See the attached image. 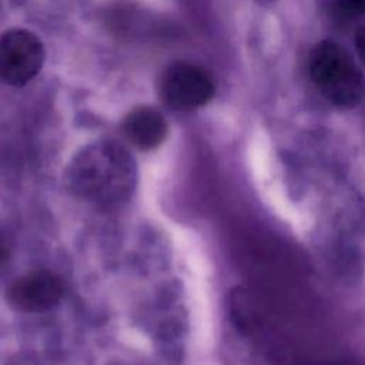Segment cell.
Returning <instances> with one entry per match:
<instances>
[{
	"label": "cell",
	"instance_id": "cell-7",
	"mask_svg": "<svg viewBox=\"0 0 365 365\" xmlns=\"http://www.w3.org/2000/svg\"><path fill=\"white\" fill-rule=\"evenodd\" d=\"M335 3L344 13L354 16L365 14V0H335Z\"/></svg>",
	"mask_w": 365,
	"mask_h": 365
},
{
	"label": "cell",
	"instance_id": "cell-5",
	"mask_svg": "<svg viewBox=\"0 0 365 365\" xmlns=\"http://www.w3.org/2000/svg\"><path fill=\"white\" fill-rule=\"evenodd\" d=\"M63 295L60 277L50 271H34L16 279L9 291V304L21 312H44L56 307Z\"/></svg>",
	"mask_w": 365,
	"mask_h": 365
},
{
	"label": "cell",
	"instance_id": "cell-2",
	"mask_svg": "<svg viewBox=\"0 0 365 365\" xmlns=\"http://www.w3.org/2000/svg\"><path fill=\"white\" fill-rule=\"evenodd\" d=\"M309 74L321 94L336 107L351 108L362 100L365 84L361 70L351 56L331 40L318 43L311 51Z\"/></svg>",
	"mask_w": 365,
	"mask_h": 365
},
{
	"label": "cell",
	"instance_id": "cell-3",
	"mask_svg": "<svg viewBox=\"0 0 365 365\" xmlns=\"http://www.w3.org/2000/svg\"><path fill=\"white\" fill-rule=\"evenodd\" d=\"M44 61L41 41L30 31L14 29L0 38V80L9 86H24L37 76Z\"/></svg>",
	"mask_w": 365,
	"mask_h": 365
},
{
	"label": "cell",
	"instance_id": "cell-8",
	"mask_svg": "<svg viewBox=\"0 0 365 365\" xmlns=\"http://www.w3.org/2000/svg\"><path fill=\"white\" fill-rule=\"evenodd\" d=\"M355 47L361 63L365 66V26H362L355 36Z\"/></svg>",
	"mask_w": 365,
	"mask_h": 365
},
{
	"label": "cell",
	"instance_id": "cell-1",
	"mask_svg": "<svg viewBox=\"0 0 365 365\" xmlns=\"http://www.w3.org/2000/svg\"><path fill=\"white\" fill-rule=\"evenodd\" d=\"M134 181V161L114 141H97L84 147L66 170V184L71 192L100 204L127 198Z\"/></svg>",
	"mask_w": 365,
	"mask_h": 365
},
{
	"label": "cell",
	"instance_id": "cell-9",
	"mask_svg": "<svg viewBox=\"0 0 365 365\" xmlns=\"http://www.w3.org/2000/svg\"><path fill=\"white\" fill-rule=\"evenodd\" d=\"M7 255H9V247H7V242H6L4 235H3L1 231H0V265L6 261Z\"/></svg>",
	"mask_w": 365,
	"mask_h": 365
},
{
	"label": "cell",
	"instance_id": "cell-4",
	"mask_svg": "<svg viewBox=\"0 0 365 365\" xmlns=\"http://www.w3.org/2000/svg\"><path fill=\"white\" fill-rule=\"evenodd\" d=\"M214 83L207 71L190 63H174L161 80V96L175 110H194L214 96Z\"/></svg>",
	"mask_w": 365,
	"mask_h": 365
},
{
	"label": "cell",
	"instance_id": "cell-6",
	"mask_svg": "<svg viewBox=\"0 0 365 365\" xmlns=\"http://www.w3.org/2000/svg\"><path fill=\"white\" fill-rule=\"evenodd\" d=\"M127 138L141 150H151L160 145L167 135V123L154 108L141 107L131 111L124 121Z\"/></svg>",
	"mask_w": 365,
	"mask_h": 365
}]
</instances>
